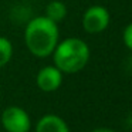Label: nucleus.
Listing matches in <instances>:
<instances>
[{
    "label": "nucleus",
    "instance_id": "nucleus-1",
    "mask_svg": "<svg viewBox=\"0 0 132 132\" xmlns=\"http://www.w3.org/2000/svg\"><path fill=\"white\" fill-rule=\"evenodd\" d=\"M57 23L51 21L46 16H38L29 21L24 30V43L29 51L38 58H44L53 54L55 46L58 44Z\"/></svg>",
    "mask_w": 132,
    "mask_h": 132
},
{
    "label": "nucleus",
    "instance_id": "nucleus-2",
    "mask_svg": "<svg viewBox=\"0 0 132 132\" xmlns=\"http://www.w3.org/2000/svg\"><path fill=\"white\" fill-rule=\"evenodd\" d=\"M54 65L65 74H75L87 65L89 60V47L78 37L58 41L53 51Z\"/></svg>",
    "mask_w": 132,
    "mask_h": 132
},
{
    "label": "nucleus",
    "instance_id": "nucleus-3",
    "mask_svg": "<svg viewBox=\"0 0 132 132\" xmlns=\"http://www.w3.org/2000/svg\"><path fill=\"white\" fill-rule=\"evenodd\" d=\"M111 16L109 12L104 6L95 4L87 9V12L82 16V27L87 33L89 34H97L101 33L109 26Z\"/></svg>",
    "mask_w": 132,
    "mask_h": 132
},
{
    "label": "nucleus",
    "instance_id": "nucleus-4",
    "mask_svg": "<svg viewBox=\"0 0 132 132\" xmlns=\"http://www.w3.org/2000/svg\"><path fill=\"white\" fill-rule=\"evenodd\" d=\"M2 125L7 132H29L31 121L23 108L9 106L2 114Z\"/></svg>",
    "mask_w": 132,
    "mask_h": 132
},
{
    "label": "nucleus",
    "instance_id": "nucleus-5",
    "mask_svg": "<svg viewBox=\"0 0 132 132\" xmlns=\"http://www.w3.org/2000/svg\"><path fill=\"white\" fill-rule=\"evenodd\" d=\"M37 87L44 92H53L60 88L63 82V72L55 65H47L38 71L37 74Z\"/></svg>",
    "mask_w": 132,
    "mask_h": 132
},
{
    "label": "nucleus",
    "instance_id": "nucleus-6",
    "mask_svg": "<svg viewBox=\"0 0 132 132\" xmlns=\"http://www.w3.org/2000/svg\"><path fill=\"white\" fill-rule=\"evenodd\" d=\"M36 132H70V128L63 118L48 114L37 122Z\"/></svg>",
    "mask_w": 132,
    "mask_h": 132
},
{
    "label": "nucleus",
    "instance_id": "nucleus-7",
    "mask_svg": "<svg viewBox=\"0 0 132 132\" xmlns=\"http://www.w3.org/2000/svg\"><path fill=\"white\" fill-rule=\"evenodd\" d=\"M47 19H50L54 23L63 21L67 16V6L60 2V0H53L46 6V13H44Z\"/></svg>",
    "mask_w": 132,
    "mask_h": 132
},
{
    "label": "nucleus",
    "instance_id": "nucleus-8",
    "mask_svg": "<svg viewBox=\"0 0 132 132\" xmlns=\"http://www.w3.org/2000/svg\"><path fill=\"white\" fill-rule=\"evenodd\" d=\"M13 55V46L12 41L6 37H0V68L4 67Z\"/></svg>",
    "mask_w": 132,
    "mask_h": 132
},
{
    "label": "nucleus",
    "instance_id": "nucleus-9",
    "mask_svg": "<svg viewBox=\"0 0 132 132\" xmlns=\"http://www.w3.org/2000/svg\"><path fill=\"white\" fill-rule=\"evenodd\" d=\"M122 40H123V44H125L126 48L132 51V23H129L128 26L123 29Z\"/></svg>",
    "mask_w": 132,
    "mask_h": 132
},
{
    "label": "nucleus",
    "instance_id": "nucleus-10",
    "mask_svg": "<svg viewBox=\"0 0 132 132\" xmlns=\"http://www.w3.org/2000/svg\"><path fill=\"white\" fill-rule=\"evenodd\" d=\"M91 132H115V131H112V129H105V128H100V129H94V131H91Z\"/></svg>",
    "mask_w": 132,
    "mask_h": 132
}]
</instances>
